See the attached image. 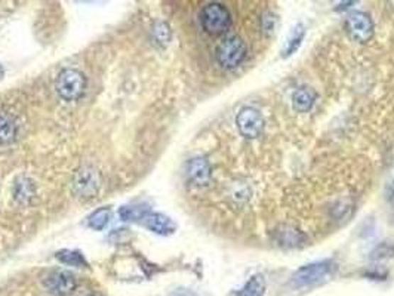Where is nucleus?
<instances>
[{
	"mask_svg": "<svg viewBox=\"0 0 394 296\" xmlns=\"http://www.w3.org/2000/svg\"><path fill=\"white\" fill-rule=\"evenodd\" d=\"M338 270V265L331 259L319 261V263L307 264L298 268L292 278H290V283L294 287L302 289V287H313L329 282L331 278L335 275Z\"/></svg>",
	"mask_w": 394,
	"mask_h": 296,
	"instance_id": "1",
	"label": "nucleus"
},
{
	"mask_svg": "<svg viewBox=\"0 0 394 296\" xmlns=\"http://www.w3.org/2000/svg\"><path fill=\"white\" fill-rule=\"evenodd\" d=\"M87 76H84L80 70L64 68L57 77L55 89L60 98H62L67 102H73L83 97L84 91H87Z\"/></svg>",
	"mask_w": 394,
	"mask_h": 296,
	"instance_id": "2",
	"label": "nucleus"
},
{
	"mask_svg": "<svg viewBox=\"0 0 394 296\" xmlns=\"http://www.w3.org/2000/svg\"><path fill=\"white\" fill-rule=\"evenodd\" d=\"M217 61L226 70H234L241 67L246 60L248 49L243 39L237 34L226 38L217 48Z\"/></svg>",
	"mask_w": 394,
	"mask_h": 296,
	"instance_id": "3",
	"label": "nucleus"
},
{
	"mask_svg": "<svg viewBox=\"0 0 394 296\" xmlns=\"http://www.w3.org/2000/svg\"><path fill=\"white\" fill-rule=\"evenodd\" d=\"M200 24L211 36H221L231 27V13L224 5L209 4L200 12Z\"/></svg>",
	"mask_w": 394,
	"mask_h": 296,
	"instance_id": "4",
	"label": "nucleus"
},
{
	"mask_svg": "<svg viewBox=\"0 0 394 296\" xmlns=\"http://www.w3.org/2000/svg\"><path fill=\"white\" fill-rule=\"evenodd\" d=\"M101 188L99 172L91 166H83L73 178V193L80 200H89L98 194Z\"/></svg>",
	"mask_w": 394,
	"mask_h": 296,
	"instance_id": "5",
	"label": "nucleus"
},
{
	"mask_svg": "<svg viewBox=\"0 0 394 296\" xmlns=\"http://www.w3.org/2000/svg\"><path fill=\"white\" fill-rule=\"evenodd\" d=\"M236 126L239 133L246 139H256L263 135L266 120L260 110L253 107H243L236 116Z\"/></svg>",
	"mask_w": 394,
	"mask_h": 296,
	"instance_id": "6",
	"label": "nucleus"
},
{
	"mask_svg": "<svg viewBox=\"0 0 394 296\" xmlns=\"http://www.w3.org/2000/svg\"><path fill=\"white\" fill-rule=\"evenodd\" d=\"M346 28L349 36L356 43H366L373 38V21L371 15L366 12L356 11L347 16Z\"/></svg>",
	"mask_w": 394,
	"mask_h": 296,
	"instance_id": "7",
	"label": "nucleus"
},
{
	"mask_svg": "<svg viewBox=\"0 0 394 296\" xmlns=\"http://www.w3.org/2000/svg\"><path fill=\"white\" fill-rule=\"evenodd\" d=\"M46 290L54 296H67L75 292L77 286L76 275L67 270L50 271L43 282Z\"/></svg>",
	"mask_w": 394,
	"mask_h": 296,
	"instance_id": "8",
	"label": "nucleus"
},
{
	"mask_svg": "<svg viewBox=\"0 0 394 296\" xmlns=\"http://www.w3.org/2000/svg\"><path fill=\"white\" fill-rule=\"evenodd\" d=\"M185 177H187V181L195 187H199V188L208 187L212 181L211 163L204 158L190 159L185 166Z\"/></svg>",
	"mask_w": 394,
	"mask_h": 296,
	"instance_id": "9",
	"label": "nucleus"
},
{
	"mask_svg": "<svg viewBox=\"0 0 394 296\" xmlns=\"http://www.w3.org/2000/svg\"><path fill=\"white\" fill-rule=\"evenodd\" d=\"M143 225L148 231L159 236H173L177 231V224L168 215L159 212H150L143 219Z\"/></svg>",
	"mask_w": 394,
	"mask_h": 296,
	"instance_id": "10",
	"label": "nucleus"
},
{
	"mask_svg": "<svg viewBox=\"0 0 394 296\" xmlns=\"http://www.w3.org/2000/svg\"><path fill=\"white\" fill-rule=\"evenodd\" d=\"M16 136H18V121L11 113L0 111V144L9 146L15 143Z\"/></svg>",
	"mask_w": 394,
	"mask_h": 296,
	"instance_id": "11",
	"label": "nucleus"
},
{
	"mask_svg": "<svg viewBox=\"0 0 394 296\" xmlns=\"http://www.w3.org/2000/svg\"><path fill=\"white\" fill-rule=\"evenodd\" d=\"M290 101H292V107L297 113H308L314 107V104L317 101V94L312 88L302 86V88H298L292 94Z\"/></svg>",
	"mask_w": 394,
	"mask_h": 296,
	"instance_id": "12",
	"label": "nucleus"
},
{
	"mask_svg": "<svg viewBox=\"0 0 394 296\" xmlns=\"http://www.w3.org/2000/svg\"><path fill=\"white\" fill-rule=\"evenodd\" d=\"M304 38H305V27L304 24L298 23L297 26L292 27V30H290L289 33V36L280 50V54H282V58H290L294 54H297L298 49L301 48L302 42H304Z\"/></svg>",
	"mask_w": 394,
	"mask_h": 296,
	"instance_id": "13",
	"label": "nucleus"
},
{
	"mask_svg": "<svg viewBox=\"0 0 394 296\" xmlns=\"http://www.w3.org/2000/svg\"><path fill=\"white\" fill-rule=\"evenodd\" d=\"M13 199L20 204H30L36 197V185L26 177H20L13 182Z\"/></svg>",
	"mask_w": 394,
	"mask_h": 296,
	"instance_id": "14",
	"label": "nucleus"
},
{
	"mask_svg": "<svg viewBox=\"0 0 394 296\" xmlns=\"http://www.w3.org/2000/svg\"><path fill=\"white\" fill-rule=\"evenodd\" d=\"M276 239H278V245L282 246V248H298L301 246L304 240H305V236L298 231L297 229H292V227H282L276 231Z\"/></svg>",
	"mask_w": 394,
	"mask_h": 296,
	"instance_id": "15",
	"label": "nucleus"
},
{
	"mask_svg": "<svg viewBox=\"0 0 394 296\" xmlns=\"http://www.w3.org/2000/svg\"><path fill=\"white\" fill-rule=\"evenodd\" d=\"M267 290V283L263 274H253L243 285L241 290H236L231 296H264Z\"/></svg>",
	"mask_w": 394,
	"mask_h": 296,
	"instance_id": "16",
	"label": "nucleus"
},
{
	"mask_svg": "<svg viewBox=\"0 0 394 296\" xmlns=\"http://www.w3.org/2000/svg\"><path fill=\"white\" fill-rule=\"evenodd\" d=\"M150 214V207L146 203H138V204H129L124 206L119 215L124 221H131V222H143V219Z\"/></svg>",
	"mask_w": 394,
	"mask_h": 296,
	"instance_id": "17",
	"label": "nucleus"
},
{
	"mask_svg": "<svg viewBox=\"0 0 394 296\" xmlns=\"http://www.w3.org/2000/svg\"><path fill=\"white\" fill-rule=\"evenodd\" d=\"M110 219H111L110 206H102L91 214V216L88 218V225L95 231H102L107 227Z\"/></svg>",
	"mask_w": 394,
	"mask_h": 296,
	"instance_id": "18",
	"label": "nucleus"
},
{
	"mask_svg": "<svg viewBox=\"0 0 394 296\" xmlns=\"http://www.w3.org/2000/svg\"><path fill=\"white\" fill-rule=\"evenodd\" d=\"M57 259L60 263L70 267H88L87 259H84L83 253L79 251H70V249L60 251L57 252Z\"/></svg>",
	"mask_w": 394,
	"mask_h": 296,
	"instance_id": "19",
	"label": "nucleus"
},
{
	"mask_svg": "<svg viewBox=\"0 0 394 296\" xmlns=\"http://www.w3.org/2000/svg\"><path fill=\"white\" fill-rule=\"evenodd\" d=\"M151 34L154 43L159 46H166L170 42V38H173V31H170V27L165 21H158L154 24Z\"/></svg>",
	"mask_w": 394,
	"mask_h": 296,
	"instance_id": "20",
	"label": "nucleus"
},
{
	"mask_svg": "<svg viewBox=\"0 0 394 296\" xmlns=\"http://www.w3.org/2000/svg\"><path fill=\"white\" fill-rule=\"evenodd\" d=\"M391 256H394V245L388 241L381 243V245L376 246L371 253V259H373V261H381V259H387Z\"/></svg>",
	"mask_w": 394,
	"mask_h": 296,
	"instance_id": "21",
	"label": "nucleus"
},
{
	"mask_svg": "<svg viewBox=\"0 0 394 296\" xmlns=\"http://www.w3.org/2000/svg\"><path fill=\"white\" fill-rule=\"evenodd\" d=\"M276 24H278V18L273 12H266L263 15L261 28H263L264 34H267V36H271V34H274V31H276Z\"/></svg>",
	"mask_w": 394,
	"mask_h": 296,
	"instance_id": "22",
	"label": "nucleus"
},
{
	"mask_svg": "<svg viewBox=\"0 0 394 296\" xmlns=\"http://www.w3.org/2000/svg\"><path fill=\"white\" fill-rule=\"evenodd\" d=\"M4 75H5V72H4V67H2V64H0V80L4 79Z\"/></svg>",
	"mask_w": 394,
	"mask_h": 296,
	"instance_id": "23",
	"label": "nucleus"
},
{
	"mask_svg": "<svg viewBox=\"0 0 394 296\" xmlns=\"http://www.w3.org/2000/svg\"><path fill=\"white\" fill-rule=\"evenodd\" d=\"M91 296H95V295H91Z\"/></svg>",
	"mask_w": 394,
	"mask_h": 296,
	"instance_id": "24",
	"label": "nucleus"
}]
</instances>
